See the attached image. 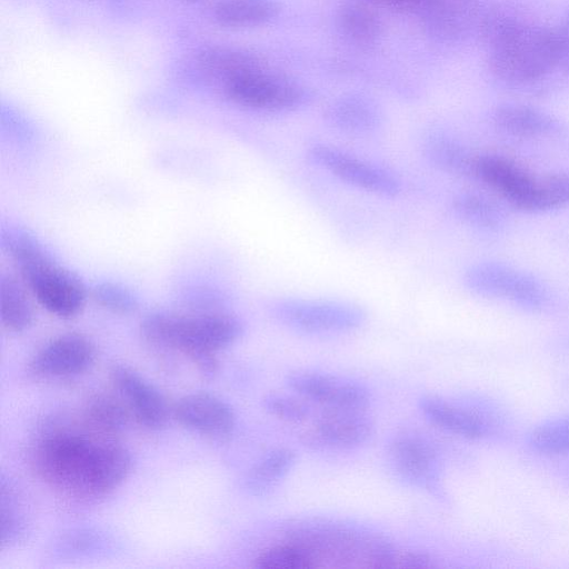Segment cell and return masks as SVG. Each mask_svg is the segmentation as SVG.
I'll return each mask as SVG.
<instances>
[{
    "mask_svg": "<svg viewBox=\"0 0 569 569\" xmlns=\"http://www.w3.org/2000/svg\"><path fill=\"white\" fill-rule=\"evenodd\" d=\"M36 475L61 495L88 502L103 498L128 477L130 452L114 437L82 427H52L34 442Z\"/></svg>",
    "mask_w": 569,
    "mask_h": 569,
    "instance_id": "cell-1",
    "label": "cell"
},
{
    "mask_svg": "<svg viewBox=\"0 0 569 569\" xmlns=\"http://www.w3.org/2000/svg\"><path fill=\"white\" fill-rule=\"evenodd\" d=\"M478 38L490 72L511 86H529L558 70L556 27L510 7L488 6Z\"/></svg>",
    "mask_w": 569,
    "mask_h": 569,
    "instance_id": "cell-2",
    "label": "cell"
},
{
    "mask_svg": "<svg viewBox=\"0 0 569 569\" xmlns=\"http://www.w3.org/2000/svg\"><path fill=\"white\" fill-rule=\"evenodd\" d=\"M282 540L298 543L318 568H389L396 552L387 537L365 527L328 518H299L282 528Z\"/></svg>",
    "mask_w": 569,
    "mask_h": 569,
    "instance_id": "cell-3",
    "label": "cell"
},
{
    "mask_svg": "<svg viewBox=\"0 0 569 569\" xmlns=\"http://www.w3.org/2000/svg\"><path fill=\"white\" fill-rule=\"evenodd\" d=\"M140 329L147 342L183 353L206 375L217 371V352L236 342L243 332L238 318L216 310L159 311L146 317Z\"/></svg>",
    "mask_w": 569,
    "mask_h": 569,
    "instance_id": "cell-4",
    "label": "cell"
},
{
    "mask_svg": "<svg viewBox=\"0 0 569 569\" xmlns=\"http://www.w3.org/2000/svg\"><path fill=\"white\" fill-rule=\"evenodd\" d=\"M9 250L23 284L46 310L64 319L82 311L88 298L84 283L54 261L34 239L14 237Z\"/></svg>",
    "mask_w": 569,
    "mask_h": 569,
    "instance_id": "cell-5",
    "label": "cell"
},
{
    "mask_svg": "<svg viewBox=\"0 0 569 569\" xmlns=\"http://www.w3.org/2000/svg\"><path fill=\"white\" fill-rule=\"evenodd\" d=\"M270 312L287 328L312 335L353 331L367 320L359 305L336 299L278 298L271 302Z\"/></svg>",
    "mask_w": 569,
    "mask_h": 569,
    "instance_id": "cell-6",
    "label": "cell"
},
{
    "mask_svg": "<svg viewBox=\"0 0 569 569\" xmlns=\"http://www.w3.org/2000/svg\"><path fill=\"white\" fill-rule=\"evenodd\" d=\"M462 282L476 296L503 300L530 311L545 309L550 300L548 288L540 280L503 262L475 263L465 271Z\"/></svg>",
    "mask_w": 569,
    "mask_h": 569,
    "instance_id": "cell-7",
    "label": "cell"
},
{
    "mask_svg": "<svg viewBox=\"0 0 569 569\" xmlns=\"http://www.w3.org/2000/svg\"><path fill=\"white\" fill-rule=\"evenodd\" d=\"M220 89L233 103L257 111H290L306 100L305 90L296 81L266 66L226 82Z\"/></svg>",
    "mask_w": 569,
    "mask_h": 569,
    "instance_id": "cell-8",
    "label": "cell"
},
{
    "mask_svg": "<svg viewBox=\"0 0 569 569\" xmlns=\"http://www.w3.org/2000/svg\"><path fill=\"white\" fill-rule=\"evenodd\" d=\"M311 163L359 190L381 197H396L402 189L399 177L388 168L359 158L327 143L307 150Z\"/></svg>",
    "mask_w": 569,
    "mask_h": 569,
    "instance_id": "cell-9",
    "label": "cell"
},
{
    "mask_svg": "<svg viewBox=\"0 0 569 569\" xmlns=\"http://www.w3.org/2000/svg\"><path fill=\"white\" fill-rule=\"evenodd\" d=\"M387 452L397 477L441 497L439 456L427 437L412 430L399 431L390 439Z\"/></svg>",
    "mask_w": 569,
    "mask_h": 569,
    "instance_id": "cell-10",
    "label": "cell"
},
{
    "mask_svg": "<svg viewBox=\"0 0 569 569\" xmlns=\"http://www.w3.org/2000/svg\"><path fill=\"white\" fill-rule=\"evenodd\" d=\"M488 6L483 0H420L413 13L430 37L453 43L478 37Z\"/></svg>",
    "mask_w": 569,
    "mask_h": 569,
    "instance_id": "cell-11",
    "label": "cell"
},
{
    "mask_svg": "<svg viewBox=\"0 0 569 569\" xmlns=\"http://www.w3.org/2000/svg\"><path fill=\"white\" fill-rule=\"evenodd\" d=\"M366 410L327 409L302 432L306 446L322 450H345L366 443L375 432Z\"/></svg>",
    "mask_w": 569,
    "mask_h": 569,
    "instance_id": "cell-12",
    "label": "cell"
},
{
    "mask_svg": "<svg viewBox=\"0 0 569 569\" xmlns=\"http://www.w3.org/2000/svg\"><path fill=\"white\" fill-rule=\"evenodd\" d=\"M286 383L300 397L327 409L366 410L372 400L365 385L318 371L290 372Z\"/></svg>",
    "mask_w": 569,
    "mask_h": 569,
    "instance_id": "cell-13",
    "label": "cell"
},
{
    "mask_svg": "<svg viewBox=\"0 0 569 569\" xmlns=\"http://www.w3.org/2000/svg\"><path fill=\"white\" fill-rule=\"evenodd\" d=\"M94 345L83 335L64 333L47 342L30 360L29 371L39 378L64 379L86 373L94 365Z\"/></svg>",
    "mask_w": 569,
    "mask_h": 569,
    "instance_id": "cell-14",
    "label": "cell"
},
{
    "mask_svg": "<svg viewBox=\"0 0 569 569\" xmlns=\"http://www.w3.org/2000/svg\"><path fill=\"white\" fill-rule=\"evenodd\" d=\"M418 407L431 423L468 439H483L497 435L500 417L482 408L451 402L435 395L420 397Z\"/></svg>",
    "mask_w": 569,
    "mask_h": 569,
    "instance_id": "cell-15",
    "label": "cell"
},
{
    "mask_svg": "<svg viewBox=\"0 0 569 569\" xmlns=\"http://www.w3.org/2000/svg\"><path fill=\"white\" fill-rule=\"evenodd\" d=\"M110 379L130 415L150 430L163 428L169 419V407L163 396L139 373L127 366L117 365Z\"/></svg>",
    "mask_w": 569,
    "mask_h": 569,
    "instance_id": "cell-16",
    "label": "cell"
},
{
    "mask_svg": "<svg viewBox=\"0 0 569 569\" xmlns=\"http://www.w3.org/2000/svg\"><path fill=\"white\" fill-rule=\"evenodd\" d=\"M172 413L180 425L211 438H227L236 427L233 409L226 401L207 392L180 398Z\"/></svg>",
    "mask_w": 569,
    "mask_h": 569,
    "instance_id": "cell-17",
    "label": "cell"
},
{
    "mask_svg": "<svg viewBox=\"0 0 569 569\" xmlns=\"http://www.w3.org/2000/svg\"><path fill=\"white\" fill-rule=\"evenodd\" d=\"M536 177L515 160L497 153L477 154L472 176L515 209L531 189Z\"/></svg>",
    "mask_w": 569,
    "mask_h": 569,
    "instance_id": "cell-18",
    "label": "cell"
},
{
    "mask_svg": "<svg viewBox=\"0 0 569 569\" xmlns=\"http://www.w3.org/2000/svg\"><path fill=\"white\" fill-rule=\"evenodd\" d=\"M491 122L499 132L521 139L547 138L561 130V123L550 113L520 103L497 106Z\"/></svg>",
    "mask_w": 569,
    "mask_h": 569,
    "instance_id": "cell-19",
    "label": "cell"
},
{
    "mask_svg": "<svg viewBox=\"0 0 569 569\" xmlns=\"http://www.w3.org/2000/svg\"><path fill=\"white\" fill-rule=\"evenodd\" d=\"M200 73L220 87L226 82L264 64L256 53L234 47H213L203 50L196 58Z\"/></svg>",
    "mask_w": 569,
    "mask_h": 569,
    "instance_id": "cell-20",
    "label": "cell"
},
{
    "mask_svg": "<svg viewBox=\"0 0 569 569\" xmlns=\"http://www.w3.org/2000/svg\"><path fill=\"white\" fill-rule=\"evenodd\" d=\"M425 158L438 170L459 177H472L477 154L445 132H432L422 142Z\"/></svg>",
    "mask_w": 569,
    "mask_h": 569,
    "instance_id": "cell-21",
    "label": "cell"
},
{
    "mask_svg": "<svg viewBox=\"0 0 569 569\" xmlns=\"http://www.w3.org/2000/svg\"><path fill=\"white\" fill-rule=\"evenodd\" d=\"M327 119L336 130L348 134L370 133L381 123L378 107L372 101L359 96H349L337 100L329 107Z\"/></svg>",
    "mask_w": 569,
    "mask_h": 569,
    "instance_id": "cell-22",
    "label": "cell"
},
{
    "mask_svg": "<svg viewBox=\"0 0 569 569\" xmlns=\"http://www.w3.org/2000/svg\"><path fill=\"white\" fill-rule=\"evenodd\" d=\"M375 7L366 0H352L341 4L337 12V24L348 41L369 47L379 40L382 23Z\"/></svg>",
    "mask_w": 569,
    "mask_h": 569,
    "instance_id": "cell-23",
    "label": "cell"
},
{
    "mask_svg": "<svg viewBox=\"0 0 569 569\" xmlns=\"http://www.w3.org/2000/svg\"><path fill=\"white\" fill-rule=\"evenodd\" d=\"M296 458V452L288 447L270 450L244 476V489L254 496H264L271 492L291 471Z\"/></svg>",
    "mask_w": 569,
    "mask_h": 569,
    "instance_id": "cell-24",
    "label": "cell"
},
{
    "mask_svg": "<svg viewBox=\"0 0 569 569\" xmlns=\"http://www.w3.org/2000/svg\"><path fill=\"white\" fill-rule=\"evenodd\" d=\"M455 216L483 232H498L506 223L503 210L488 197L472 191L456 194L451 202Z\"/></svg>",
    "mask_w": 569,
    "mask_h": 569,
    "instance_id": "cell-25",
    "label": "cell"
},
{
    "mask_svg": "<svg viewBox=\"0 0 569 569\" xmlns=\"http://www.w3.org/2000/svg\"><path fill=\"white\" fill-rule=\"evenodd\" d=\"M273 0H218L213 7L214 20L227 28L258 27L277 17Z\"/></svg>",
    "mask_w": 569,
    "mask_h": 569,
    "instance_id": "cell-26",
    "label": "cell"
},
{
    "mask_svg": "<svg viewBox=\"0 0 569 569\" xmlns=\"http://www.w3.org/2000/svg\"><path fill=\"white\" fill-rule=\"evenodd\" d=\"M27 287L16 278L2 274L0 281L1 322L13 332L28 329L34 320V310L27 296Z\"/></svg>",
    "mask_w": 569,
    "mask_h": 569,
    "instance_id": "cell-27",
    "label": "cell"
},
{
    "mask_svg": "<svg viewBox=\"0 0 569 569\" xmlns=\"http://www.w3.org/2000/svg\"><path fill=\"white\" fill-rule=\"evenodd\" d=\"M130 416L123 400L106 393H96L86 402L83 421L91 429L114 437L128 425Z\"/></svg>",
    "mask_w": 569,
    "mask_h": 569,
    "instance_id": "cell-28",
    "label": "cell"
},
{
    "mask_svg": "<svg viewBox=\"0 0 569 569\" xmlns=\"http://www.w3.org/2000/svg\"><path fill=\"white\" fill-rule=\"evenodd\" d=\"M569 204V173H551L536 180L519 204L522 212H545Z\"/></svg>",
    "mask_w": 569,
    "mask_h": 569,
    "instance_id": "cell-29",
    "label": "cell"
},
{
    "mask_svg": "<svg viewBox=\"0 0 569 569\" xmlns=\"http://www.w3.org/2000/svg\"><path fill=\"white\" fill-rule=\"evenodd\" d=\"M258 569H313L318 563L302 546L282 540L263 549L253 560Z\"/></svg>",
    "mask_w": 569,
    "mask_h": 569,
    "instance_id": "cell-30",
    "label": "cell"
},
{
    "mask_svg": "<svg viewBox=\"0 0 569 569\" xmlns=\"http://www.w3.org/2000/svg\"><path fill=\"white\" fill-rule=\"evenodd\" d=\"M528 445L543 455L569 453V416L536 426L528 435Z\"/></svg>",
    "mask_w": 569,
    "mask_h": 569,
    "instance_id": "cell-31",
    "label": "cell"
},
{
    "mask_svg": "<svg viewBox=\"0 0 569 569\" xmlns=\"http://www.w3.org/2000/svg\"><path fill=\"white\" fill-rule=\"evenodd\" d=\"M91 295L98 305L116 313H131L139 306L136 296L119 283H99L92 289Z\"/></svg>",
    "mask_w": 569,
    "mask_h": 569,
    "instance_id": "cell-32",
    "label": "cell"
},
{
    "mask_svg": "<svg viewBox=\"0 0 569 569\" xmlns=\"http://www.w3.org/2000/svg\"><path fill=\"white\" fill-rule=\"evenodd\" d=\"M267 412L279 420L299 423L307 420L309 408L303 400L292 396L271 392L263 398Z\"/></svg>",
    "mask_w": 569,
    "mask_h": 569,
    "instance_id": "cell-33",
    "label": "cell"
},
{
    "mask_svg": "<svg viewBox=\"0 0 569 569\" xmlns=\"http://www.w3.org/2000/svg\"><path fill=\"white\" fill-rule=\"evenodd\" d=\"M12 492L1 488V546H9L18 542L24 533L22 517L12 508Z\"/></svg>",
    "mask_w": 569,
    "mask_h": 569,
    "instance_id": "cell-34",
    "label": "cell"
},
{
    "mask_svg": "<svg viewBox=\"0 0 569 569\" xmlns=\"http://www.w3.org/2000/svg\"><path fill=\"white\" fill-rule=\"evenodd\" d=\"M433 566L432 558L426 552L397 548L390 569H422Z\"/></svg>",
    "mask_w": 569,
    "mask_h": 569,
    "instance_id": "cell-35",
    "label": "cell"
},
{
    "mask_svg": "<svg viewBox=\"0 0 569 569\" xmlns=\"http://www.w3.org/2000/svg\"><path fill=\"white\" fill-rule=\"evenodd\" d=\"M558 39V70L569 77V13L556 27Z\"/></svg>",
    "mask_w": 569,
    "mask_h": 569,
    "instance_id": "cell-36",
    "label": "cell"
},
{
    "mask_svg": "<svg viewBox=\"0 0 569 569\" xmlns=\"http://www.w3.org/2000/svg\"><path fill=\"white\" fill-rule=\"evenodd\" d=\"M376 7L389 8L397 11L413 12L420 0H366Z\"/></svg>",
    "mask_w": 569,
    "mask_h": 569,
    "instance_id": "cell-37",
    "label": "cell"
},
{
    "mask_svg": "<svg viewBox=\"0 0 569 569\" xmlns=\"http://www.w3.org/2000/svg\"><path fill=\"white\" fill-rule=\"evenodd\" d=\"M187 1H198V0H187Z\"/></svg>",
    "mask_w": 569,
    "mask_h": 569,
    "instance_id": "cell-38",
    "label": "cell"
}]
</instances>
